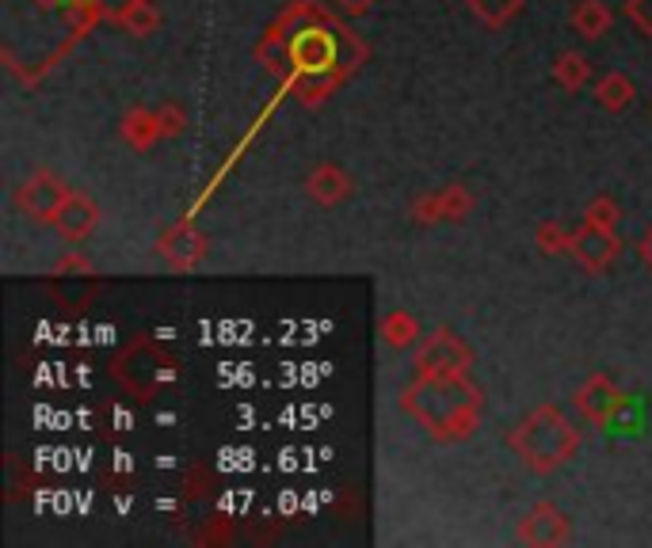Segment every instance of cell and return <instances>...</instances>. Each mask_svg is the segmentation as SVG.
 <instances>
[{
    "label": "cell",
    "mask_w": 652,
    "mask_h": 548,
    "mask_svg": "<svg viewBox=\"0 0 652 548\" xmlns=\"http://www.w3.org/2000/svg\"><path fill=\"white\" fill-rule=\"evenodd\" d=\"M256 57L294 91L302 107H320L367 62L370 50L317 0H294L279 23H271Z\"/></svg>",
    "instance_id": "obj_1"
},
{
    "label": "cell",
    "mask_w": 652,
    "mask_h": 548,
    "mask_svg": "<svg viewBox=\"0 0 652 548\" xmlns=\"http://www.w3.org/2000/svg\"><path fill=\"white\" fill-rule=\"evenodd\" d=\"M508 446L531 472H557L580 450V430L568 423L557 404H539L508 435Z\"/></svg>",
    "instance_id": "obj_3"
},
{
    "label": "cell",
    "mask_w": 652,
    "mask_h": 548,
    "mask_svg": "<svg viewBox=\"0 0 652 548\" xmlns=\"http://www.w3.org/2000/svg\"><path fill=\"white\" fill-rule=\"evenodd\" d=\"M626 15L641 35H652V0H626Z\"/></svg>",
    "instance_id": "obj_26"
},
{
    "label": "cell",
    "mask_w": 652,
    "mask_h": 548,
    "mask_svg": "<svg viewBox=\"0 0 652 548\" xmlns=\"http://www.w3.org/2000/svg\"><path fill=\"white\" fill-rule=\"evenodd\" d=\"M412 365H416V373H469L474 370V351L450 328H435L427 339H420Z\"/></svg>",
    "instance_id": "obj_5"
},
{
    "label": "cell",
    "mask_w": 652,
    "mask_h": 548,
    "mask_svg": "<svg viewBox=\"0 0 652 548\" xmlns=\"http://www.w3.org/2000/svg\"><path fill=\"white\" fill-rule=\"evenodd\" d=\"M618 248L622 244H618L615 229H599V226H588V221H584L580 232H573V252L568 255H573L584 271L599 274L618 260Z\"/></svg>",
    "instance_id": "obj_10"
},
{
    "label": "cell",
    "mask_w": 652,
    "mask_h": 548,
    "mask_svg": "<svg viewBox=\"0 0 652 548\" xmlns=\"http://www.w3.org/2000/svg\"><path fill=\"white\" fill-rule=\"evenodd\" d=\"M127 35H134V39H150L156 28H161V12H156V4L153 0H138L134 8H130L127 15H122V23H119Z\"/></svg>",
    "instance_id": "obj_20"
},
{
    "label": "cell",
    "mask_w": 652,
    "mask_h": 548,
    "mask_svg": "<svg viewBox=\"0 0 652 548\" xmlns=\"http://www.w3.org/2000/svg\"><path fill=\"white\" fill-rule=\"evenodd\" d=\"M633 80L626 77V73H607V77L596 85V99H599V107H607V111H626V107L633 103Z\"/></svg>",
    "instance_id": "obj_17"
},
{
    "label": "cell",
    "mask_w": 652,
    "mask_h": 548,
    "mask_svg": "<svg viewBox=\"0 0 652 548\" xmlns=\"http://www.w3.org/2000/svg\"><path fill=\"white\" fill-rule=\"evenodd\" d=\"M355 183L348 172L340 168V164H317V168L309 172V179H305V195L313 198V202L320 206H340L344 198H351Z\"/></svg>",
    "instance_id": "obj_12"
},
{
    "label": "cell",
    "mask_w": 652,
    "mask_h": 548,
    "mask_svg": "<svg viewBox=\"0 0 652 548\" xmlns=\"http://www.w3.org/2000/svg\"><path fill=\"white\" fill-rule=\"evenodd\" d=\"M96 226H100V206H96L93 198L69 190V198H65L54 218V229L62 232L65 240H85Z\"/></svg>",
    "instance_id": "obj_11"
},
{
    "label": "cell",
    "mask_w": 652,
    "mask_h": 548,
    "mask_svg": "<svg viewBox=\"0 0 652 548\" xmlns=\"http://www.w3.org/2000/svg\"><path fill=\"white\" fill-rule=\"evenodd\" d=\"M553 80H557L565 91H580L584 85L591 80V65L584 54H576V50H565V54L553 62Z\"/></svg>",
    "instance_id": "obj_16"
},
{
    "label": "cell",
    "mask_w": 652,
    "mask_h": 548,
    "mask_svg": "<svg viewBox=\"0 0 652 548\" xmlns=\"http://www.w3.org/2000/svg\"><path fill=\"white\" fill-rule=\"evenodd\" d=\"M618 218H622V210H618V202L610 195H596L588 202V210H584V221H588V226H599V229H615Z\"/></svg>",
    "instance_id": "obj_23"
},
{
    "label": "cell",
    "mask_w": 652,
    "mask_h": 548,
    "mask_svg": "<svg viewBox=\"0 0 652 548\" xmlns=\"http://www.w3.org/2000/svg\"><path fill=\"white\" fill-rule=\"evenodd\" d=\"M439 198H443V218L447 221H466L469 213L477 210V195L466 187V183H450V187H443Z\"/></svg>",
    "instance_id": "obj_21"
},
{
    "label": "cell",
    "mask_w": 652,
    "mask_h": 548,
    "mask_svg": "<svg viewBox=\"0 0 652 548\" xmlns=\"http://www.w3.org/2000/svg\"><path fill=\"white\" fill-rule=\"evenodd\" d=\"M534 240H539V248L546 255H565L573 252V232H565L557 226V221H542L539 229H534Z\"/></svg>",
    "instance_id": "obj_22"
},
{
    "label": "cell",
    "mask_w": 652,
    "mask_h": 548,
    "mask_svg": "<svg viewBox=\"0 0 652 548\" xmlns=\"http://www.w3.org/2000/svg\"><path fill=\"white\" fill-rule=\"evenodd\" d=\"M340 12H348V15H362V12H370V8L378 4V0H333Z\"/></svg>",
    "instance_id": "obj_28"
},
{
    "label": "cell",
    "mask_w": 652,
    "mask_h": 548,
    "mask_svg": "<svg viewBox=\"0 0 652 548\" xmlns=\"http://www.w3.org/2000/svg\"><path fill=\"white\" fill-rule=\"evenodd\" d=\"M602 430H607V435H641V430H645V404H641V396H626V401L618 404L615 419Z\"/></svg>",
    "instance_id": "obj_19"
},
{
    "label": "cell",
    "mask_w": 652,
    "mask_h": 548,
    "mask_svg": "<svg viewBox=\"0 0 652 548\" xmlns=\"http://www.w3.org/2000/svg\"><path fill=\"white\" fill-rule=\"evenodd\" d=\"M378 336H382V343L385 347H393V351H404V347H412V343H420V320L412 317V313H404V309H393V313H385L382 324H378Z\"/></svg>",
    "instance_id": "obj_14"
},
{
    "label": "cell",
    "mask_w": 652,
    "mask_h": 548,
    "mask_svg": "<svg viewBox=\"0 0 652 548\" xmlns=\"http://www.w3.org/2000/svg\"><path fill=\"white\" fill-rule=\"evenodd\" d=\"M466 4L485 28H508L523 12V0H466Z\"/></svg>",
    "instance_id": "obj_18"
},
{
    "label": "cell",
    "mask_w": 652,
    "mask_h": 548,
    "mask_svg": "<svg viewBox=\"0 0 652 548\" xmlns=\"http://www.w3.org/2000/svg\"><path fill=\"white\" fill-rule=\"evenodd\" d=\"M156 119H161L164 138H180L187 130V111H184V107H176V103L156 107Z\"/></svg>",
    "instance_id": "obj_25"
},
{
    "label": "cell",
    "mask_w": 652,
    "mask_h": 548,
    "mask_svg": "<svg viewBox=\"0 0 652 548\" xmlns=\"http://www.w3.org/2000/svg\"><path fill=\"white\" fill-rule=\"evenodd\" d=\"M610 20H615V15H610V8L602 4V0H580V4L573 8V28L580 31L584 39H591V43L607 35Z\"/></svg>",
    "instance_id": "obj_15"
},
{
    "label": "cell",
    "mask_w": 652,
    "mask_h": 548,
    "mask_svg": "<svg viewBox=\"0 0 652 548\" xmlns=\"http://www.w3.org/2000/svg\"><path fill=\"white\" fill-rule=\"evenodd\" d=\"M401 408L435 438V442H466L481 423V388L469 373H416L401 393Z\"/></svg>",
    "instance_id": "obj_2"
},
{
    "label": "cell",
    "mask_w": 652,
    "mask_h": 548,
    "mask_svg": "<svg viewBox=\"0 0 652 548\" xmlns=\"http://www.w3.org/2000/svg\"><path fill=\"white\" fill-rule=\"evenodd\" d=\"M134 4H138V0H96V8L104 12L107 23H122V15H127Z\"/></svg>",
    "instance_id": "obj_27"
},
{
    "label": "cell",
    "mask_w": 652,
    "mask_h": 548,
    "mask_svg": "<svg viewBox=\"0 0 652 548\" xmlns=\"http://www.w3.org/2000/svg\"><path fill=\"white\" fill-rule=\"evenodd\" d=\"M176 373H180V359L172 351H164L161 343H153L150 336L130 339V343L111 359V377L119 381L134 401H153L156 388L176 381Z\"/></svg>",
    "instance_id": "obj_4"
},
{
    "label": "cell",
    "mask_w": 652,
    "mask_h": 548,
    "mask_svg": "<svg viewBox=\"0 0 652 548\" xmlns=\"http://www.w3.org/2000/svg\"><path fill=\"white\" fill-rule=\"evenodd\" d=\"M119 138L127 141L134 153H150L156 141L164 138L161 119H156V111H150V107H130L119 119Z\"/></svg>",
    "instance_id": "obj_13"
},
{
    "label": "cell",
    "mask_w": 652,
    "mask_h": 548,
    "mask_svg": "<svg viewBox=\"0 0 652 548\" xmlns=\"http://www.w3.org/2000/svg\"><path fill=\"white\" fill-rule=\"evenodd\" d=\"M622 401H626L622 388H618L615 381L607 377V373L588 377L580 388H576V396H573L576 412H580L588 423H596V427H607V423L615 419V412H618V404H622Z\"/></svg>",
    "instance_id": "obj_9"
},
{
    "label": "cell",
    "mask_w": 652,
    "mask_h": 548,
    "mask_svg": "<svg viewBox=\"0 0 652 548\" xmlns=\"http://www.w3.org/2000/svg\"><path fill=\"white\" fill-rule=\"evenodd\" d=\"M638 255H641V260H645L649 267H652V229L645 232V237H641V248H638Z\"/></svg>",
    "instance_id": "obj_29"
},
{
    "label": "cell",
    "mask_w": 652,
    "mask_h": 548,
    "mask_svg": "<svg viewBox=\"0 0 652 548\" xmlns=\"http://www.w3.org/2000/svg\"><path fill=\"white\" fill-rule=\"evenodd\" d=\"M412 221H420V226H439V221H447L443 218L439 190H435V195H420L416 202H412Z\"/></svg>",
    "instance_id": "obj_24"
},
{
    "label": "cell",
    "mask_w": 652,
    "mask_h": 548,
    "mask_svg": "<svg viewBox=\"0 0 652 548\" xmlns=\"http://www.w3.org/2000/svg\"><path fill=\"white\" fill-rule=\"evenodd\" d=\"M568 537H573V522H568L553 503L531 506V511H526V518L519 522V541H523V545L557 548V545H568Z\"/></svg>",
    "instance_id": "obj_7"
},
{
    "label": "cell",
    "mask_w": 652,
    "mask_h": 548,
    "mask_svg": "<svg viewBox=\"0 0 652 548\" xmlns=\"http://www.w3.org/2000/svg\"><path fill=\"white\" fill-rule=\"evenodd\" d=\"M156 248H161V255L176 271H195L206 260V252H210V240H206L192 221H176L172 229L161 232Z\"/></svg>",
    "instance_id": "obj_8"
},
{
    "label": "cell",
    "mask_w": 652,
    "mask_h": 548,
    "mask_svg": "<svg viewBox=\"0 0 652 548\" xmlns=\"http://www.w3.org/2000/svg\"><path fill=\"white\" fill-rule=\"evenodd\" d=\"M69 198V187L65 179H57L54 172H35L15 187V210L31 221H43V226H54L57 210Z\"/></svg>",
    "instance_id": "obj_6"
}]
</instances>
